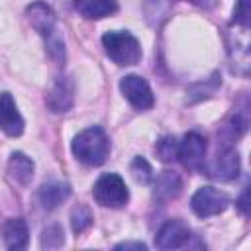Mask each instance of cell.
<instances>
[{
	"instance_id": "1",
	"label": "cell",
	"mask_w": 251,
	"mask_h": 251,
	"mask_svg": "<svg viewBox=\"0 0 251 251\" xmlns=\"http://www.w3.org/2000/svg\"><path fill=\"white\" fill-rule=\"evenodd\" d=\"M73 153L80 163L88 167H98L110 155V139L102 127H86L73 139Z\"/></svg>"
},
{
	"instance_id": "2",
	"label": "cell",
	"mask_w": 251,
	"mask_h": 251,
	"mask_svg": "<svg viewBox=\"0 0 251 251\" xmlns=\"http://www.w3.org/2000/svg\"><path fill=\"white\" fill-rule=\"evenodd\" d=\"M102 45L108 57L120 67L135 65L141 59V45L129 31H106L102 35Z\"/></svg>"
},
{
	"instance_id": "3",
	"label": "cell",
	"mask_w": 251,
	"mask_h": 251,
	"mask_svg": "<svg viewBox=\"0 0 251 251\" xmlns=\"http://www.w3.org/2000/svg\"><path fill=\"white\" fill-rule=\"evenodd\" d=\"M92 196L100 206L106 208H122L129 200V190L124 178L116 173H104L92 188Z\"/></svg>"
},
{
	"instance_id": "4",
	"label": "cell",
	"mask_w": 251,
	"mask_h": 251,
	"mask_svg": "<svg viewBox=\"0 0 251 251\" xmlns=\"http://www.w3.org/2000/svg\"><path fill=\"white\" fill-rule=\"evenodd\" d=\"M229 204V196L214 186H202L194 192L190 200V208L198 218H210L222 214Z\"/></svg>"
},
{
	"instance_id": "5",
	"label": "cell",
	"mask_w": 251,
	"mask_h": 251,
	"mask_svg": "<svg viewBox=\"0 0 251 251\" xmlns=\"http://www.w3.org/2000/svg\"><path fill=\"white\" fill-rule=\"evenodd\" d=\"M120 90L126 96V100L137 110H149L155 104V98H153V92H151L147 80L137 75L124 76L120 80Z\"/></svg>"
},
{
	"instance_id": "6",
	"label": "cell",
	"mask_w": 251,
	"mask_h": 251,
	"mask_svg": "<svg viewBox=\"0 0 251 251\" xmlns=\"http://www.w3.org/2000/svg\"><path fill=\"white\" fill-rule=\"evenodd\" d=\"M188 239H190V227L182 220L175 218V220H167L161 226V229L155 235V245L159 249H178L184 243H188Z\"/></svg>"
},
{
	"instance_id": "7",
	"label": "cell",
	"mask_w": 251,
	"mask_h": 251,
	"mask_svg": "<svg viewBox=\"0 0 251 251\" xmlns=\"http://www.w3.org/2000/svg\"><path fill=\"white\" fill-rule=\"evenodd\" d=\"M204 155H206V139L196 131L186 133L184 139L178 143V159L188 169H194V171L202 169Z\"/></svg>"
},
{
	"instance_id": "8",
	"label": "cell",
	"mask_w": 251,
	"mask_h": 251,
	"mask_svg": "<svg viewBox=\"0 0 251 251\" xmlns=\"http://www.w3.org/2000/svg\"><path fill=\"white\" fill-rule=\"evenodd\" d=\"M73 100H75V88H73V80L69 76H59L51 84V88L45 96V104L55 114L67 112L73 106Z\"/></svg>"
},
{
	"instance_id": "9",
	"label": "cell",
	"mask_w": 251,
	"mask_h": 251,
	"mask_svg": "<svg viewBox=\"0 0 251 251\" xmlns=\"http://www.w3.org/2000/svg\"><path fill=\"white\" fill-rule=\"evenodd\" d=\"M208 175L216 180H231L239 175V155L235 149L231 147H224L216 159L210 163V167L206 169Z\"/></svg>"
},
{
	"instance_id": "10",
	"label": "cell",
	"mask_w": 251,
	"mask_h": 251,
	"mask_svg": "<svg viewBox=\"0 0 251 251\" xmlns=\"http://www.w3.org/2000/svg\"><path fill=\"white\" fill-rule=\"evenodd\" d=\"M0 129L10 137H18L24 131V118L10 92H0Z\"/></svg>"
},
{
	"instance_id": "11",
	"label": "cell",
	"mask_w": 251,
	"mask_h": 251,
	"mask_svg": "<svg viewBox=\"0 0 251 251\" xmlns=\"http://www.w3.org/2000/svg\"><path fill=\"white\" fill-rule=\"evenodd\" d=\"M25 16L31 24V27L41 35H51L55 31V12L45 2L37 0L31 2L25 10Z\"/></svg>"
},
{
	"instance_id": "12",
	"label": "cell",
	"mask_w": 251,
	"mask_h": 251,
	"mask_svg": "<svg viewBox=\"0 0 251 251\" xmlns=\"http://www.w3.org/2000/svg\"><path fill=\"white\" fill-rule=\"evenodd\" d=\"M0 235L8 249H25L29 241L27 226L22 218H8L0 224Z\"/></svg>"
},
{
	"instance_id": "13",
	"label": "cell",
	"mask_w": 251,
	"mask_h": 251,
	"mask_svg": "<svg viewBox=\"0 0 251 251\" xmlns=\"http://www.w3.org/2000/svg\"><path fill=\"white\" fill-rule=\"evenodd\" d=\"M33 161L22 153V151H16L10 155V161H8V175L14 182H18L20 186H27L33 178Z\"/></svg>"
},
{
	"instance_id": "14",
	"label": "cell",
	"mask_w": 251,
	"mask_h": 251,
	"mask_svg": "<svg viewBox=\"0 0 251 251\" xmlns=\"http://www.w3.org/2000/svg\"><path fill=\"white\" fill-rule=\"evenodd\" d=\"M182 190V180L176 173L173 171H163L157 178H155V188H153V196L159 202H169L175 200Z\"/></svg>"
},
{
	"instance_id": "15",
	"label": "cell",
	"mask_w": 251,
	"mask_h": 251,
	"mask_svg": "<svg viewBox=\"0 0 251 251\" xmlns=\"http://www.w3.org/2000/svg\"><path fill=\"white\" fill-rule=\"evenodd\" d=\"M73 6L80 16L88 20H100L118 12L116 0H73Z\"/></svg>"
},
{
	"instance_id": "16",
	"label": "cell",
	"mask_w": 251,
	"mask_h": 251,
	"mask_svg": "<svg viewBox=\"0 0 251 251\" xmlns=\"http://www.w3.org/2000/svg\"><path fill=\"white\" fill-rule=\"evenodd\" d=\"M71 196V186L67 182H47L37 190V200L45 210H53Z\"/></svg>"
},
{
	"instance_id": "17",
	"label": "cell",
	"mask_w": 251,
	"mask_h": 251,
	"mask_svg": "<svg viewBox=\"0 0 251 251\" xmlns=\"http://www.w3.org/2000/svg\"><path fill=\"white\" fill-rule=\"evenodd\" d=\"M157 155L161 157V161L165 163H171L178 157V141L173 137V135H165L157 141Z\"/></svg>"
},
{
	"instance_id": "18",
	"label": "cell",
	"mask_w": 251,
	"mask_h": 251,
	"mask_svg": "<svg viewBox=\"0 0 251 251\" xmlns=\"http://www.w3.org/2000/svg\"><path fill=\"white\" fill-rule=\"evenodd\" d=\"M129 171H131V176L135 178V182H139V184H149L153 180V169L147 163V159H143V157H135L131 161Z\"/></svg>"
},
{
	"instance_id": "19",
	"label": "cell",
	"mask_w": 251,
	"mask_h": 251,
	"mask_svg": "<svg viewBox=\"0 0 251 251\" xmlns=\"http://www.w3.org/2000/svg\"><path fill=\"white\" fill-rule=\"evenodd\" d=\"M71 226H73V231L75 233H82L84 229H88L92 226V214L86 206L78 204L76 208H73V214H71Z\"/></svg>"
},
{
	"instance_id": "20",
	"label": "cell",
	"mask_w": 251,
	"mask_h": 251,
	"mask_svg": "<svg viewBox=\"0 0 251 251\" xmlns=\"http://www.w3.org/2000/svg\"><path fill=\"white\" fill-rule=\"evenodd\" d=\"M65 241V235H63V229L59 226H51L43 231L41 235V247H47V249H53V247H61Z\"/></svg>"
},
{
	"instance_id": "21",
	"label": "cell",
	"mask_w": 251,
	"mask_h": 251,
	"mask_svg": "<svg viewBox=\"0 0 251 251\" xmlns=\"http://www.w3.org/2000/svg\"><path fill=\"white\" fill-rule=\"evenodd\" d=\"M249 16H251L249 0H237L235 10H233V22L241 27H249Z\"/></svg>"
},
{
	"instance_id": "22",
	"label": "cell",
	"mask_w": 251,
	"mask_h": 251,
	"mask_svg": "<svg viewBox=\"0 0 251 251\" xmlns=\"http://www.w3.org/2000/svg\"><path fill=\"white\" fill-rule=\"evenodd\" d=\"M116 249H137V251H145L147 245L141 243V241H124V243H118Z\"/></svg>"
},
{
	"instance_id": "23",
	"label": "cell",
	"mask_w": 251,
	"mask_h": 251,
	"mask_svg": "<svg viewBox=\"0 0 251 251\" xmlns=\"http://www.w3.org/2000/svg\"><path fill=\"white\" fill-rule=\"evenodd\" d=\"M247 194H249V190L245 188V190H243V194H241V198H239V202H237V206H239V210H241V212H243L245 216L249 214V210H247Z\"/></svg>"
},
{
	"instance_id": "24",
	"label": "cell",
	"mask_w": 251,
	"mask_h": 251,
	"mask_svg": "<svg viewBox=\"0 0 251 251\" xmlns=\"http://www.w3.org/2000/svg\"><path fill=\"white\" fill-rule=\"evenodd\" d=\"M188 2H192V4H196L200 8H206V10H210V8H214L218 4V0H188Z\"/></svg>"
}]
</instances>
